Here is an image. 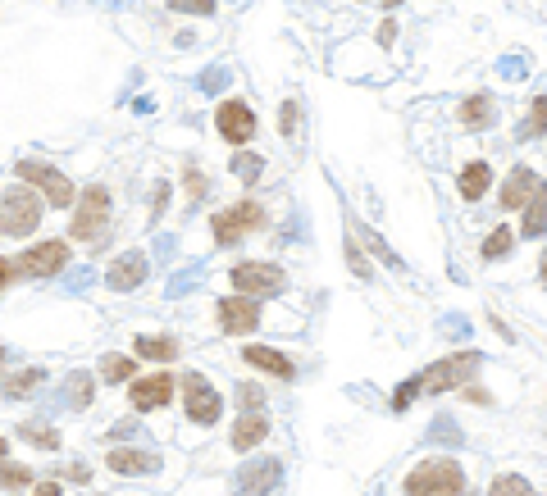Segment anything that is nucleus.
<instances>
[{
	"mask_svg": "<svg viewBox=\"0 0 547 496\" xmlns=\"http://www.w3.org/2000/svg\"><path fill=\"white\" fill-rule=\"evenodd\" d=\"M479 364H483L479 351H461V355H447V360L429 364L424 373H415V378H406V382L397 387V396H393V414H402V410L411 405V396H420V392H447V387L465 382Z\"/></svg>",
	"mask_w": 547,
	"mask_h": 496,
	"instance_id": "nucleus-1",
	"label": "nucleus"
},
{
	"mask_svg": "<svg viewBox=\"0 0 547 496\" xmlns=\"http://www.w3.org/2000/svg\"><path fill=\"white\" fill-rule=\"evenodd\" d=\"M465 491V473L456 460H424L406 473V496H461Z\"/></svg>",
	"mask_w": 547,
	"mask_h": 496,
	"instance_id": "nucleus-2",
	"label": "nucleus"
},
{
	"mask_svg": "<svg viewBox=\"0 0 547 496\" xmlns=\"http://www.w3.org/2000/svg\"><path fill=\"white\" fill-rule=\"evenodd\" d=\"M42 223V201L24 187H10L0 196V233L5 237H28L33 228Z\"/></svg>",
	"mask_w": 547,
	"mask_h": 496,
	"instance_id": "nucleus-3",
	"label": "nucleus"
},
{
	"mask_svg": "<svg viewBox=\"0 0 547 496\" xmlns=\"http://www.w3.org/2000/svg\"><path fill=\"white\" fill-rule=\"evenodd\" d=\"M110 233V192L105 187H87L83 192V205L74 214V242H105Z\"/></svg>",
	"mask_w": 547,
	"mask_h": 496,
	"instance_id": "nucleus-4",
	"label": "nucleus"
},
{
	"mask_svg": "<svg viewBox=\"0 0 547 496\" xmlns=\"http://www.w3.org/2000/svg\"><path fill=\"white\" fill-rule=\"evenodd\" d=\"M228 283L242 292V296H274V292H283V269L279 264H260V260H251V264H233L228 269Z\"/></svg>",
	"mask_w": 547,
	"mask_h": 496,
	"instance_id": "nucleus-5",
	"label": "nucleus"
},
{
	"mask_svg": "<svg viewBox=\"0 0 547 496\" xmlns=\"http://www.w3.org/2000/svg\"><path fill=\"white\" fill-rule=\"evenodd\" d=\"M24 183H37L42 192H46V201L55 205V210H65V205H74V183L60 174V169H51V164H42V160H19V169H15Z\"/></svg>",
	"mask_w": 547,
	"mask_h": 496,
	"instance_id": "nucleus-6",
	"label": "nucleus"
},
{
	"mask_svg": "<svg viewBox=\"0 0 547 496\" xmlns=\"http://www.w3.org/2000/svg\"><path fill=\"white\" fill-rule=\"evenodd\" d=\"M210 228H214V242H219V246H233L242 233L264 228V210H260L255 201H242V205H233V210H219V214L210 219Z\"/></svg>",
	"mask_w": 547,
	"mask_h": 496,
	"instance_id": "nucleus-7",
	"label": "nucleus"
},
{
	"mask_svg": "<svg viewBox=\"0 0 547 496\" xmlns=\"http://www.w3.org/2000/svg\"><path fill=\"white\" fill-rule=\"evenodd\" d=\"M279 478H283V464H279V460H251V464L237 469L233 496H269L274 487H279Z\"/></svg>",
	"mask_w": 547,
	"mask_h": 496,
	"instance_id": "nucleus-8",
	"label": "nucleus"
},
{
	"mask_svg": "<svg viewBox=\"0 0 547 496\" xmlns=\"http://www.w3.org/2000/svg\"><path fill=\"white\" fill-rule=\"evenodd\" d=\"M183 396H187V419H192V423H205V428H210V423L219 419V410H224L219 392H214L201 373H187V378H183Z\"/></svg>",
	"mask_w": 547,
	"mask_h": 496,
	"instance_id": "nucleus-9",
	"label": "nucleus"
},
{
	"mask_svg": "<svg viewBox=\"0 0 547 496\" xmlns=\"http://www.w3.org/2000/svg\"><path fill=\"white\" fill-rule=\"evenodd\" d=\"M65 264H69V246H65V242H42V246H33V251L19 255V269L33 273V278H51V273H60Z\"/></svg>",
	"mask_w": 547,
	"mask_h": 496,
	"instance_id": "nucleus-10",
	"label": "nucleus"
},
{
	"mask_svg": "<svg viewBox=\"0 0 547 496\" xmlns=\"http://www.w3.org/2000/svg\"><path fill=\"white\" fill-rule=\"evenodd\" d=\"M214 124H219V133H224L233 146H242V142L255 137V114H251L246 105H237V101H224L219 114H214Z\"/></svg>",
	"mask_w": 547,
	"mask_h": 496,
	"instance_id": "nucleus-11",
	"label": "nucleus"
},
{
	"mask_svg": "<svg viewBox=\"0 0 547 496\" xmlns=\"http://www.w3.org/2000/svg\"><path fill=\"white\" fill-rule=\"evenodd\" d=\"M260 323V305L255 301H237V296H224L219 301V328L228 332V337H242V332H251Z\"/></svg>",
	"mask_w": 547,
	"mask_h": 496,
	"instance_id": "nucleus-12",
	"label": "nucleus"
},
{
	"mask_svg": "<svg viewBox=\"0 0 547 496\" xmlns=\"http://www.w3.org/2000/svg\"><path fill=\"white\" fill-rule=\"evenodd\" d=\"M538 187H542V178H538L529 164H520V169H511V178L502 183V205H506V210H524Z\"/></svg>",
	"mask_w": 547,
	"mask_h": 496,
	"instance_id": "nucleus-13",
	"label": "nucleus"
},
{
	"mask_svg": "<svg viewBox=\"0 0 547 496\" xmlns=\"http://www.w3.org/2000/svg\"><path fill=\"white\" fill-rule=\"evenodd\" d=\"M128 396H133L137 410H160V405H169V396H174V378H169V373L137 378V382L128 387Z\"/></svg>",
	"mask_w": 547,
	"mask_h": 496,
	"instance_id": "nucleus-14",
	"label": "nucleus"
},
{
	"mask_svg": "<svg viewBox=\"0 0 547 496\" xmlns=\"http://www.w3.org/2000/svg\"><path fill=\"white\" fill-rule=\"evenodd\" d=\"M146 255L142 251H128V255H119L114 264H110V287L114 292H133V287H142L146 283Z\"/></svg>",
	"mask_w": 547,
	"mask_h": 496,
	"instance_id": "nucleus-15",
	"label": "nucleus"
},
{
	"mask_svg": "<svg viewBox=\"0 0 547 496\" xmlns=\"http://www.w3.org/2000/svg\"><path fill=\"white\" fill-rule=\"evenodd\" d=\"M110 469L114 473H155L160 455L155 451H137V446H114L110 451Z\"/></svg>",
	"mask_w": 547,
	"mask_h": 496,
	"instance_id": "nucleus-16",
	"label": "nucleus"
},
{
	"mask_svg": "<svg viewBox=\"0 0 547 496\" xmlns=\"http://www.w3.org/2000/svg\"><path fill=\"white\" fill-rule=\"evenodd\" d=\"M242 360L246 364H255V369H264V373H274V378H297V369H293V360L288 355H279V351H269V346H246L242 351Z\"/></svg>",
	"mask_w": 547,
	"mask_h": 496,
	"instance_id": "nucleus-17",
	"label": "nucleus"
},
{
	"mask_svg": "<svg viewBox=\"0 0 547 496\" xmlns=\"http://www.w3.org/2000/svg\"><path fill=\"white\" fill-rule=\"evenodd\" d=\"M269 437V419L264 414H242L237 423H233V451H251V446H260Z\"/></svg>",
	"mask_w": 547,
	"mask_h": 496,
	"instance_id": "nucleus-18",
	"label": "nucleus"
},
{
	"mask_svg": "<svg viewBox=\"0 0 547 496\" xmlns=\"http://www.w3.org/2000/svg\"><path fill=\"white\" fill-rule=\"evenodd\" d=\"M520 233L524 237H538V233H547V183L533 192V201L524 205V223H520Z\"/></svg>",
	"mask_w": 547,
	"mask_h": 496,
	"instance_id": "nucleus-19",
	"label": "nucleus"
},
{
	"mask_svg": "<svg viewBox=\"0 0 547 496\" xmlns=\"http://www.w3.org/2000/svg\"><path fill=\"white\" fill-rule=\"evenodd\" d=\"M65 401H69L74 410H87V405L96 401V382H92V373H69V382H65Z\"/></svg>",
	"mask_w": 547,
	"mask_h": 496,
	"instance_id": "nucleus-20",
	"label": "nucleus"
},
{
	"mask_svg": "<svg viewBox=\"0 0 547 496\" xmlns=\"http://www.w3.org/2000/svg\"><path fill=\"white\" fill-rule=\"evenodd\" d=\"M483 192H488V164L474 160V164L461 169V196H465V201H479Z\"/></svg>",
	"mask_w": 547,
	"mask_h": 496,
	"instance_id": "nucleus-21",
	"label": "nucleus"
},
{
	"mask_svg": "<svg viewBox=\"0 0 547 496\" xmlns=\"http://www.w3.org/2000/svg\"><path fill=\"white\" fill-rule=\"evenodd\" d=\"M137 355H142V360L169 364V360L178 355V342H174V337H137Z\"/></svg>",
	"mask_w": 547,
	"mask_h": 496,
	"instance_id": "nucleus-22",
	"label": "nucleus"
},
{
	"mask_svg": "<svg viewBox=\"0 0 547 496\" xmlns=\"http://www.w3.org/2000/svg\"><path fill=\"white\" fill-rule=\"evenodd\" d=\"M547 133V96H538L533 105H529V119L515 128V137L520 142H533V137H542Z\"/></svg>",
	"mask_w": 547,
	"mask_h": 496,
	"instance_id": "nucleus-23",
	"label": "nucleus"
},
{
	"mask_svg": "<svg viewBox=\"0 0 547 496\" xmlns=\"http://www.w3.org/2000/svg\"><path fill=\"white\" fill-rule=\"evenodd\" d=\"M488 119H492V96L479 92V96H470V101L461 105V124H465V128H483Z\"/></svg>",
	"mask_w": 547,
	"mask_h": 496,
	"instance_id": "nucleus-24",
	"label": "nucleus"
},
{
	"mask_svg": "<svg viewBox=\"0 0 547 496\" xmlns=\"http://www.w3.org/2000/svg\"><path fill=\"white\" fill-rule=\"evenodd\" d=\"M465 437H461V428H456V419L452 414H438L433 423H429V446H461Z\"/></svg>",
	"mask_w": 547,
	"mask_h": 496,
	"instance_id": "nucleus-25",
	"label": "nucleus"
},
{
	"mask_svg": "<svg viewBox=\"0 0 547 496\" xmlns=\"http://www.w3.org/2000/svg\"><path fill=\"white\" fill-rule=\"evenodd\" d=\"M46 382V373L42 369H24V373H10L5 378V396H28V392H37Z\"/></svg>",
	"mask_w": 547,
	"mask_h": 496,
	"instance_id": "nucleus-26",
	"label": "nucleus"
},
{
	"mask_svg": "<svg viewBox=\"0 0 547 496\" xmlns=\"http://www.w3.org/2000/svg\"><path fill=\"white\" fill-rule=\"evenodd\" d=\"M133 373H137V364H133L128 355H105V360H101V378H105V382H128Z\"/></svg>",
	"mask_w": 547,
	"mask_h": 496,
	"instance_id": "nucleus-27",
	"label": "nucleus"
},
{
	"mask_svg": "<svg viewBox=\"0 0 547 496\" xmlns=\"http://www.w3.org/2000/svg\"><path fill=\"white\" fill-rule=\"evenodd\" d=\"M488 496H533V487H529V478H520V473H502V478H492Z\"/></svg>",
	"mask_w": 547,
	"mask_h": 496,
	"instance_id": "nucleus-28",
	"label": "nucleus"
},
{
	"mask_svg": "<svg viewBox=\"0 0 547 496\" xmlns=\"http://www.w3.org/2000/svg\"><path fill=\"white\" fill-rule=\"evenodd\" d=\"M19 437H24V441H33V446H42V451H55V446H60V432H55V428H46V423H24V428H19Z\"/></svg>",
	"mask_w": 547,
	"mask_h": 496,
	"instance_id": "nucleus-29",
	"label": "nucleus"
},
{
	"mask_svg": "<svg viewBox=\"0 0 547 496\" xmlns=\"http://www.w3.org/2000/svg\"><path fill=\"white\" fill-rule=\"evenodd\" d=\"M233 174L251 187V183L264 174V155H251V151H246V155H233Z\"/></svg>",
	"mask_w": 547,
	"mask_h": 496,
	"instance_id": "nucleus-30",
	"label": "nucleus"
},
{
	"mask_svg": "<svg viewBox=\"0 0 547 496\" xmlns=\"http://www.w3.org/2000/svg\"><path fill=\"white\" fill-rule=\"evenodd\" d=\"M511 246H515V237H511L506 228H492V233L483 237V246H479V251H483V260H497V255H506Z\"/></svg>",
	"mask_w": 547,
	"mask_h": 496,
	"instance_id": "nucleus-31",
	"label": "nucleus"
},
{
	"mask_svg": "<svg viewBox=\"0 0 547 496\" xmlns=\"http://www.w3.org/2000/svg\"><path fill=\"white\" fill-rule=\"evenodd\" d=\"M196 87H201V92H224V87H228V69H219V64H214V69L196 74Z\"/></svg>",
	"mask_w": 547,
	"mask_h": 496,
	"instance_id": "nucleus-32",
	"label": "nucleus"
},
{
	"mask_svg": "<svg viewBox=\"0 0 547 496\" xmlns=\"http://www.w3.org/2000/svg\"><path fill=\"white\" fill-rule=\"evenodd\" d=\"M196 283H201V264H196V269H187V273H178V278H169L164 296H183V292H192Z\"/></svg>",
	"mask_w": 547,
	"mask_h": 496,
	"instance_id": "nucleus-33",
	"label": "nucleus"
},
{
	"mask_svg": "<svg viewBox=\"0 0 547 496\" xmlns=\"http://www.w3.org/2000/svg\"><path fill=\"white\" fill-rule=\"evenodd\" d=\"M237 401L246 405V414H260V405H264V392H260L255 382H242V387H237Z\"/></svg>",
	"mask_w": 547,
	"mask_h": 496,
	"instance_id": "nucleus-34",
	"label": "nucleus"
},
{
	"mask_svg": "<svg viewBox=\"0 0 547 496\" xmlns=\"http://www.w3.org/2000/svg\"><path fill=\"white\" fill-rule=\"evenodd\" d=\"M169 10H178V15H214V0H169Z\"/></svg>",
	"mask_w": 547,
	"mask_h": 496,
	"instance_id": "nucleus-35",
	"label": "nucleus"
},
{
	"mask_svg": "<svg viewBox=\"0 0 547 496\" xmlns=\"http://www.w3.org/2000/svg\"><path fill=\"white\" fill-rule=\"evenodd\" d=\"M279 114H283V119H279V128L293 137V133H297V124H302V105H297V101H283V110H279Z\"/></svg>",
	"mask_w": 547,
	"mask_h": 496,
	"instance_id": "nucleus-36",
	"label": "nucleus"
},
{
	"mask_svg": "<svg viewBox=\"0 0 547 496\" xmlns=\"http://www.w3.org/2000/svg\"><path fill=\"white\" fill-rule=\"evenodd\" d=\"M497 74H502V78H524V74H529V60H520V55H506V60L497 64Z\"/></svg>",
	"mask_w": 547,
	"mask_h": 496,
	"instance_id": "nucleus-37",
	"label": "nucleus"
},
{
	"mask_svg": "<svg viewBox=\"0 0 547 496\" xmlns=\"http://www.w3.org/2000/svg\"><path fill=\"white\" fill-rule=\"evenodd\" d=\"M210 192V183H205V174H196V164H187V196L192 201H201Z\"/></svg>",
	"mask_w": 547,
	"mask_h": 496,
	"instance_id": "nucleus-38",
	"label": "nucleus"
},
{
	"mask_svg": "<svg viewBox=\"0 0 547 496\" xmlns=\"http://www.w3.org/2000/svg\"><path fill=\"white\" fill-rule=\"evenodd\" d=\"M92 283H96L92 269H69V273H65V287H69V292H83V287H92Z\"/></svg>",
	"mask_w": 547,
	"mask_h": 496,
	"instance_id": "nucleus-39",
	"label": "nucleus"
},
{
	"mask_svg": "<svg viewBox=\"0 0 547 496\" xmlns=\"http://www.w3.org/2000/svg\"><path fill=\"white\" fill-rule=\"evenodd\" d=\"M28 478H33L28 469H19V464H10V460H5V487H10V491H19V487H28Z\"/></svg>",
	"mask_w": 547,
	"mask_h": 496,
	"instance_id": "nucleus-40",
	"label": "nucleus"
},
{
	"mask_svg": "<svg viewBox=\"0 0 547 496\" xmlns=\"http://www.w3.org/2000/svg\"><path fill=\"white\" fill-rule=\"evenodd\" d=\"M174 251H178V242H174L169 233H160V237H155V255H160V260L169 264V260H174Z\"/></svg>",
	"mask_w": 547,
	"mask_h": 496,
	"instance_id": "nucleus-41",
	"label": "nucleus"
},
{
	"mask_svg": "<svg viewBox=\"0 0 547 496\" xmlns=\"http://www.w3.org/2000/svg\"><path fill=\"white\" fill-rule=\"evenodd\" d=\"M142 428H137V419H119L114 428H110V437H137Z\"/></svg>",
	"mask_w": 547,
	"mask_h": 496,
	"instance_id": "nucleus-42",
	"label": "nucleus"
},
{
	"mask_svg": "<svg viewBox=\"0 0 547 496\" xmlns=\"http://www.w3.org/2000/svg\"><path fill=\"white\" fill-rule=\"evenodd\" d=\"M393 37H397V24H393V19H383V24H379V46H388Z\"/></svg>",
	"mask_w": 547,
	"mask_h": 496,
	"instance_id": "nucleus-43",
	"label": "nucleus"
},
{
	"mask_svg": "<svg viewBox=\"0 0 547 496\" xmlns=\"http://www.w3.org/2000/svg\"><path fill=\"white\" fill-rule=\"evenodd\" d=\"M169 205V183H155V214Z\"/></svg>",
	"mask_w": 547,
	"mask_h": 496,
	"instance_id": "nucleus-44",
	"label": "nucleus"
},
{
	"mask_svg": "<svg viewBox=\"0 0 547 496\" xmlns=\"http://www.w3.org/2000/svg\"><path fill=\"white\" fill-rule=\"evenodd\" d=\"M443 332H461V337H465L470 323H465V319H443Z\"/></svg>",
	"mask_w": 547,
	"mask_h": 496,
	"instance_id": "nucleus-45",
	"label": "nucleus"
},
{
	"mask_svg": "<svg viewBox=\"0 0 547 496\" xmlns=\"http://www.w3.org/2000/svg\"><path fill=\"white\" fill-rule=\"evenodd\" d=\"M37 496H60V482H42V487H37Z\"/></svg>",
	"mask_w": 547,
	"mask_h": 496,
	"instance_id": "nucleus-46",
	"label": "nucleus"
},
{
	"mask_svg": "<svg viewBox=\"0 0 547 496\" xmlns=\"http://www.w3.org/2000/svg\"><path fill=\"white\" fill-rule=\"evenodd\" d=\"M542 283H547V251H542Z\"/></svg>",
	"mask_w": 547,
	"mask_h": 496,
	"instance_id": "nucleus-47",
	"label": "nucleus"
}]
</instances>
